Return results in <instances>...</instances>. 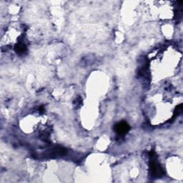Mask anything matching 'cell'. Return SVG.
Returning a JSON list of instances; mask_svg holds the SVG:
<instances>
[{
	"label": "cell",
	"instance_id": "1",
	"mask_svg": "<svg viewBox=\"0 0 183 183\" xmlns=\"http://www.w3.org/2000/svg\"><path fill=\"white\" fill-rule=\"evenodd\" d=\"M115 129L116 133L118 134V135H124L129 132V130L130 129V127L125 122H121V123H117V125H115Z\"/></svg>",
	"mask_w": 183,
	"mask_h": 183
},
{
	"label": "cell",
	"instance_id": "4",
	"mask_svg": "<svg viewBox=\"0 0 183 183\" xmlns=\"http://www.w3.org/2000/svg\"><path fill=\"white\" fill-rule=\"evenodd\" d=\"M182 112V105L181 104V105L178 106V107L175 109V110H174V116L178 115L179 114H180Z\"/></svg>",
	"mask_w": 183,
	"mask_h": 183
},
{
	"label": "cell",
	"instance_id": "2",
	"mask_svg": "<svg viewBox=\"0 0 183 183\" xmlns=\"http://www.w3.org/2000/svg\"><path fill=\"white\" fill-rule=\"evenodd\" d=\"M150 168L154 176H160L162 173V170L160 164H158L154 160H152L150 162Z\"/></svg>",
	"mask_w": 183,
	"mask_h": 183
},
{
	"label": "cell",
	"instance_id": "3",
	"mask_svg": "<svg viewBox=\"0 0 183 183\" xmlns=\"http://www.w3.org/2000/svg\"><path fill=\"white\" fill-rule=\"evenodd\" d=\"M26 50H27V47H26L25 44H24L23 43L17 44V46L15 47V51L19 54H23Z\"/></svg>",
	"mask_w": 183,
	"mask_h": 183
}]
</instances>
